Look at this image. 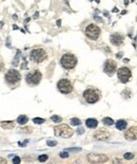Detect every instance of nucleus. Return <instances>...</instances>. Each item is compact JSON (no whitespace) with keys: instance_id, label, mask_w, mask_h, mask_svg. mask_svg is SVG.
I'll list each match as a JSON object with an SVG mask.
<instances>
[{"instance_id":"2f4dec72","label":"nucleus","mask_w":137,"mask_h":164,"mask_svg":"<svg viewBox=\"0 0 137 164\" xmlns=\"http://www.w3.org/2000/svg\"><path fill=\"white\" fill-rule=\"evenodd\" d=\"M28 142H29V141H28V140H26V141H25V142H23V143L19 142L18 144H19V146H22V147H23V146H25V145H26V144H28Z\"/></svg>"},{"instance_id":"c756f323","label":"nucleus","mask_w":137,"mask_h":164,"mask_svg":"<svg viewBox=\"0 0 137 164\" xmlns=\"http://www.w3.org/2000/svg\"><path fill=\"white\" fill-rule=\"evenodd\" d=\"M76 132H77V135H84V128H78Z\"/></svg>"},{"instance_id":"423d86ee","label":"nucleus","mask_w":137,"mask_h":164,"mask_svg":"<svg viewBox=\"0 0 137 164\" xmlns=\"http://www.w3.org/2000/svg\"><path fill=\"white\" fill-rule=\"evenodd\" d=\"M54 135L62 138H71L73 136V129L67 124H61L54 128Z\"/></svg>"},{"instance_id":"393cba45","label":"nucleus","mask_w":137,"mask_h":164,"mask_svg":"<svg viewBox=\"0 0 137 164\" xmlns=\"http://www.w3.org/2000/svg\"><path fill=\"white\" fill-rule=\"evenodd\" d=\"M19 54H20V52L19 51H17V55H16V57H15V59L13 61V66H17L18 65V61H19Z\"/></svg>"},{"instance_id":"f03ea898","label":"nucleus","mask_w":137,"mask_h":164,"mask_svg":"<svg viewBox=\"0 0 137 164\" xmlns=\"http://www.w3.org/2000/svg\"><path fill=\"white\" fill-rule=\"evenodd\" d=\"M21 79V75L18 71L15 69H10L4 75V81H6V85L10 86L11 88H14L19 84Z\"/></svg>"},{"instance_id":"a211bd4d","label":"nucleus","mask_w":137,"mask_h":164,"mask_svg":"<svg viewBox=\"0 0 137 164\" xmlns=\"http://www.w3.org/2000/svg\"><path fill=\"white\" fill-rule=\"evenodd\" d=\"M17 123L20 124V125H24V124H26L29 122V118L26 116H24V114H21V116H19L18 118H17Z\"/></svg>"},{"instance_id":"aec40b11","label":"nucleus","mask_w":137,"mask_h":164,"mask_svg":"<svg viewBox=\"0 0 137 164\" xmlns=\"http://www.w3.org/2000/svg\"><path fill=\"white\" fill-rule=\"evenodd\" d=\"M71 124H72L73 126H79V125H81V121L77 118H72L71 119Z\"/></svg>"},{"instance_id":"9b49d317","label":"nucleus","mask_w":137,"mask_h":164,"mask_svg":"<svg viewBox=\"0 0 137 164\" xmlns=\"http://www.w3.org/2000/svg\"><path fill=\"white\" fill-rule=\"evenodd\" d=\"M87 158L92 163H104L109 160V157L107 155H102V153H89Z\"/></svg>"},{"instance_id":"20e7f679","label":"nucleus","mask_w":137,"mask_h":164,"mask_svg":"<svg viewBox=\"0 0 137 164\" xmlns=\"http://www.w3.org/2000/svg\"><path fill=\"white\" fill-rule=\"evenodd\" d=\"M100 33H101V30L95 23H90L84 28L85 36L91 40H97L100 36Z\"/></svg>"},{"instance_id":"cd10ccee","label":"nucleus","mask_w":137,"mask_h":164,"mask_svg":"<svg viewBox=\"0 0 137 164\" xmlns=\"http://www.w3.org/2000/svg\"><path fill=\"white\" fill-rule=\"evenodd\" d=\"M20 161H21V159L19 157H17V156H16V157H14V159H13V163L14 164H19V163H20Z\"/></svg>"},{"instance_id":"a878e982","label":"nucleus","mask_w":137,"mask_h":164,"mask_svg":"<svg viewBox=\"0 0 137 164\" xmlns=\"http://www.w3.org/2000/svg\"><path fill=\"white\" fill-rule=\"evenodd\" d=\"M46 144H48V146H50V147H53V146L57 145V142H56V141H52V140H48L46 141Z\"/></svg>"},{"instance_id":"6e6552de","label":"nucleus","mask_w":137,"mask_h":164,"mask_svg":"<svg viewBox=\"0 0 137 164\" xmlns=\"http://www.w3.org/2000/svg\"><path fill=\"white\" fill-rule=\"evenodd\" d=\"M57 89L62 94H68L73 91V85L68 78H61L57 83Z\"/></svg>"},{"instance_id":"7ed1b4c3","label":"nucleus","mask_w":137,"mask_h":164,"mask_svg":"<svg viewBox=\"0 0 137 164\" xmlns=\"http://www.w3.org/2000/svg\"><path fill=\"white\" fill-rule=\"evenodd\" d=\"M60 65L63 69H65V70H72V69H74L77 65L76 56L72 53L63 54L60 58Z\"/></svg>"},{"instance_id":"b1692460","label":"nucleus","mask_w":137,"mask_h":164,"mask_svg":"<svg viewBox=\"0 0 137 164\" xmlns=\"http://www.w3.org/2000/svg\"><path fill=\"white\" fill-rule=\"evenodd\" d=\"M48 159H49V156L48 155H41V156H39V157H38L39 162H45Z\"/></svg>"},{"instance_id":"bb28decb","label":"nucleus","mask_w":137,"mask_h":164,"mask_svg":"<svg viewBox=\"0 0 137 164\" xmlns=\"http://www.w3.org/2000/svg\"><path fill=\"white\" fill-rule=\"evenodd\" d=\"M59 156H60V158H62V159H67V158H68V153H67V151H62V153H60Z\"/></svg>"},{"instance_id":"412c9836","label":"nucleus","mask_w":137,"mask_h":164,"mask_svg":"<svg viewBox=\"0 0 137 164\" xmlns=\"http://www.w3.org/2000/svg\"><path fill=\"white\" fill-rule=\"evenodd\" d=\"M33 122L35 124H39V125H40V124H43L45 123V119H41V118H35V119H33Z\"/></svg>"},{"instance_id":"4be33fe9","label":"nucleus","mask_w":137,"mask_h":164,"mask_svg":"<svg viewBox=\"0 0 137 164\" xmlns=\"http://www.w3.org/2000/svg\"><path fill=\"white\" fill-rule=\"evenodd\" d=\"M51 120H52L53 122H55V123H59V122L62 121V119L58 116H51Z\"/></svg>"},{"instance_id":"c85d7f7f","label":"nucleus","mask_w":137,"mask_h":164,"mask_svg":"<svg viewBox=\"0 0 137 164\" xmlns=\"http://www.w3.org/2000/svg\"><path fill=\"white\" fill-rule=\"evenodd\" d=\"M65 151H81V148H68V149H65Z\"/></svg>"},{"instance_id":"6ab92c4d","label":"nucleus","mask_w":137,"mask_h":164,"mask_svg":"<svg viewBox=\"0 0 137 164\" xmlns=\"http://www.w3.org/2000/svg\"><path fill=\"white\" fill-rule=\"evenodd\" d=\"M102 123L106 126H112L114 124V121L111 118H104L102 119Z\"/></svg>"},{"instance_id":"7c9ffc66","label":"nucleus","mask_w":137,"mask_h":164,"mask_svg":"<svg viewBox=\"0 0 137 164\" xmlns=\"http://www.w3.org/2000/svg\"><path fill=\"white\" fill-rule=\"evenodd\" d=\"M21 130H22V132H32V128L31 127L23 128V129H21Z\"/></svg>"},{"instance_id":"f257e3e1","label":"nucleus","mask_w":137,"mask_h":164,"mask_svg":"<svg viewBox=\"0 0 137 164\" xmlns=\"http://www.w3.org/2000/svg\"><path fill=\"white\" fill-rule=\"evenodd\" d=\"M100 96H101L100 91L98 89H95V88H88L82 93V98L85 101V103L88 104L97 103L100 100Z\"/></svg>"},{"instance_id":"f8f14e48","label":"nucleus","mask_w":137,"mask_h":164,"mask_svg":"<svg viewBox=\"0 0 137 164\" xmlns=\"http://www.w3.org/2000/svg\"><path fill=\"white\" fill-rule=\"evenodd\" d=\"M93 137L98 141H104V140H107V139L110 138V132L108 130H106V129L100 128V129H97V130L95 131Z\"/></svg>"},{"instance_id":"ddd939ff","label":"nucleus","mask_w":137,"mask_h":164,"mask_svg":"<svg viewBox=\"0 0 137 164\" xmlns=\"http://www.w3.org/2000/svg\"><path fill=\"white\" fill-rule=\"evenodd\" d=\"M110 41L114 46H121L124 41V37L120 33H113L110 36Z\"/></svg>"},{"instance_id":"9d476101","label":"nucleus","mask_w":137,"mask_h":164,"mask_svg":"<svg viewBox=\"0 0 137 164\" xmlns=\"http://www.w3.org/2000/svg\"><path fill=\"white\" fill-rule=\"evenodd\" d=\"M116 70H117V64L115 63V61H113V59H107L104 61V73H107L108 75L111 76L115 73Z\"/></svg>"},{"instance_id":"473e14b6","label":"nucleus","mask_w":137,"mask_h":164,"mask_svg":"<svg viewBox=\"0 0 137 164\" xmlns=\"http://www.w3.org/2000/svg\"><path fill=\"white\" fill-rule=\"evenodd\" d=\"M121 56H122V53H121V52H119V53L117 54V57H118V58H120Z\"/></svg>"},{"instance_id":"39448f33","label":"nucleus","mask_w":137,"mask_h":164,"mask_svg":"<svg viewBox=\"0 0 137 164\" xmlns=\"http://www.w3.org/2000/svg\"><path fill=\"white\" fill-rule=\"evenodd\" d=\"M46 57H48V53L42 48H35L30 53V59L36 64L42 63L45 59H46Z\"/></svg>"},{"instance_id":"0eeeda50","label":"nucleus","mask_w":137,"mask_h":164,"mask_svg":"<svg viewBox=\"0 0 137 164\" xmlns=\"http://www.w3.org/2000/svg\"><path fill=\"white\" fill-rule=\"evenodd\" d=\"M42 74L39 70H34L33 72H29L25 75V82L30 86H37L41 82Z\"/></svg>"},{"instance_id":"f3484780","label":"nucleus","mask_w":137,"mask_h":164,"mask_svg":"<svg viewBox=\"0 0 137 164\" xmlns=\"http://www.w3.org/2000/svg\"><path fill=\"white\" fill-rule=\"evenodd\" d=\"M1 127L3 129H13L15 127V123L13 121H9V122H1Z\"/></svg>"},{"instance_id":"72a5a7b5","label":"nucleus","mask_w":137,"mask_h":164,"mask_svg":"<svg viewBox=\"0 0 137 164\" xmlns=\"http://www.w3.org/2000/svg\"><path fill=\"white\" fill-rule=\"evenodd\" d=\"M37 17H38V13H36L35 16H34V18H37Z\"/></svg>"},{"instance_id":"5701e85b","label":"nucleus","mask_w":137,"mask_h":164,"mask_svg":"<svg viewBox=\"0 0 137 164\" xmlns=\"http://www.w3.org/2000/svg\"><path fill=\"white\" fill-rule=\"evenodd\" d=\"M123 158L126 159V160H132V159L134 158V155L132 153H126L123 155Z\"/></svg>"},{"instance_id":"dca6fc26","label":"nucleus","mask_w":137,"mask_h":164,"mask_svg":"<svg viewBox=\"0 0 137 164\" xmlns=\"http://www.w3.org/2000/svg\"><path fill=\"white\" fill-rule=\"evenodd\" d=\"M85 125L88 128H96L98 126V121L96 119H88L85 121Z\"/></svg>"},{"instance_id":"4468645a","label":"nucleus","mask_w":137,"mask_h":164,"mask_svg":"<svg viewBox=\"0 0 137 164\" xmlns=\"http://www.w3.org/2000/svg\"><path fill=\"white\" fill-rule=\"evenodd\" d=\"M124 138L129 141H136L137 140V126H132L124 132Z\"/></svg>"},{"instance_id":"1a4fd4ad","label":"nucleus","mask_w":137,"mask_h":164,"mask_svg":"<svg viewBox=\"0 0 137 164\" xmlns=\"http://www.w3.org/2000/svg\"><path fill=\"white\" fill-rule=\"evenodd\" d=\"M117 76H118V79L121 82V83L126 84L130 82V79L132 78V71L131 69L128 68V67H121L117 70Z\"/></svg>"},{"instance_id":"2eb2a0df","label":"nucleus","mask_w":137,"mask_h":164,"mask_svg":"<svg viewBox=\"0 0 137 164\" xmlns=\"http://www.w3.org/2000/svg\"><path fill=\"white\" fill-rule=\"evenodd\" d=\"M128 126V122L124 120H118L115 123V127H116L118 130H124Z\"/></svg>"}]
</instances>
